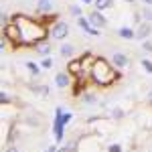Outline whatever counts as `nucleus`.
I'll return each mask as SVG.
<instances>
[{"label": "nucleus", "instance_id": "17", "mask_svg": "<svg viewBox=\"0 0 152 152\" xmlns=\"http://www.w3.org/2000/svg\"><path fill=\"white\" fill-rule=\"evenodd\" d=\"M81 104L83 105H95L97 104V94L95 91H81Z\"/></svg>", "mask_w": 152, "mask_h": 152}, {"label": "nucleus", "instance_id": "18", "mask_svg": "<svg viewBox=\"0 0 152 152\" xmlns=\"http://www.w3.org/2000/svg\"><path fill=\"white\" fill-rule=\"evenodd\" d=\"M112 6H114V0H94V8H95V10H99V12L110 10Z\"/></svg>", "mask_w": 152, "mask_h": 152}, {"label": "nucleus", "instance_id": "2", "mask_svg": "<svg viewBox=\"0 0 152 152\" xmlns=\"http://www.w3.org/2000/svg\"><path fill=\"white\" fill-rule=\"evenodd\" d=\"M120 79H122V71H118L110 59L97 55L94 69H91V85L105 89V87H112L114 83H118Z\"/></svg>", "mask_w": 152, "mask_h": 152}, {"label": "nucleus", "instance_id": "33", "mask_svg": "<svg viewBox=\"0 0 152 152\" xmlns=\"http://www.w3.org/2000/svg\"><path fill=\"white\" fill-rule=\"evenodd\" d=\"M122 2H126V4H134L136 0H122Z\"/></svg>", "mask_w": 152, "mask_h": 152}, {"label": "nucleus", "instance_id": "23", "mask_svg": "<svg viewBox=\"0 0 152 152\" xmlns=\"http://www.w3.org/2000/svg\"><path fill=\"white\" fill-rule=\"evenodd\" d=\"M41 67H43V71H49V69H53V65H55V61H53V57H43L41 61Z\"/></svg>", "mask_w": 152, "mask_h": 152}, {"label": "nucleus", "instance_id": "7", "mask_svg": "<svg viewBox=\"0 0 152 152\" xmlns=\"http://www.w3.org/2000/svg\"><path fill=\"white\" fill-rule=\"evenodd\" d=\"M110 61L114 63V67H116L118 71H126L130 67V55L122 53V51H116V53L112 55V59H110Z\"/></svg>", "mask_w": 152, "mask_h": 152}, {"label": "nucleus", "instance_id": "8", "mask_svg": "<svg viewBox=\"0 0 152 152\" xmlns=\"http://www.w3.org/2000/svg\"><path fill=\"white\" fill-rule=\"evenodd\" d=\"M75 20H77V26H79L87 37H102V31L95 28V26H91L89 20H87V16H79V18H75Z\"/></svg>", "mask_w": 152, "mask_h": 152}, {"label": "nucleus", "instance_id": "32", "mask_svg": "<svg viewBox=\"0 0 152 152\" xmlns=\"http://www.w3.org/2000/svg\"><path fill=\"white\" fill-rule=\"evenodd\" d=\"M81 4H94V0H79Z\"/></svg>", "mask_w": 152, "mask_h": 152}, {"label": "nucleus", "instance_id": "19", "mask_svg": "<svg viewBox=\"0 0 152 152\" xmlns=\"http://www.w3.org/2000/svg\"><path fill=\"white\" fill-rule=\"evenodd\" d=\"M67 10H69V14L73 16V18L85 16V14H83V6H81V4H69V8H67Z\"/></svg>", "mask_w": 152, "mask_h": 152}, {"label": "nucleus", "instance_id": "5", "mask_svg": "<svg viewBox=\"0 0 152 152\" xmlns=\"http://www.w3.org/2000/svg\"><path fill=\"white\" fill-rule=\"evenodd\" d=\"M53 81H55V87H57V89H69L71 85L75 83V77L65 69V71H57Z\"/></svg>", "mask_w": 152, "mask_h": 152}, {"label": "nucleus", "instance_id": "10", "mask_svg": "<svg viewBox=\"0 0 152 152\" xmlns=\"http://www.w3.org/2000/svg\"><path fill=\"white\" fill-rule=\"evenodd\" d=\"M35 12L41 16H49L53 12V2L51 0H35Z\"/></svg>", "mask_w": 152, "mask_h": 152}, {"label": "nucleus", "instance_id": "16", "mask_svg": "<svg viewBox=\"0 0 152 152\" xmlns=\"http://www.w3.org/2000/svg\"><path fill=\"white\" fill-rule=\"evenodd\" d=\"M67 71L77 79V77L81 75V59H79V57H77V59H75V57L69 59V63H67Z\"/></svg>", "mask_w": 152, "mask_h": 152}, {"label": "nucleus", "instance_id": "28", "mask_svg": "<svg viewBox=\"0 0 152 152\" xmlns=\"http://www.w3.org/2000/svg\"><path fill=\"white\" fill-rule=\"evenodd\" d=\"M4 152H20V150H18V146H16L14 142H10V144H6V148H4Z\"/></svg>", "mask_w": 152, "mask_h": 152}, {"label": "nucleus", "instance_id": "29", "mask_svg": "<svg viewBox=\"0 0 152 152\" xmlns=\"http://www.w3.org/2000/svg\"><path fill=\"white\" fill-rule=\"evenodd\" d=\"M57 148H59V146H47V150H45V152H57Z\"/></svg>", "mask_w": 152, "mask_h": 152}, {"label": "nucleus", "instance_id": "9", "mask_svg": "<svg viewBox=\"0 0 152 152\" xmlns=\"http://www.w3.org/2000/svg\"><path fill=\"white\" fill-rule=\"evenodd\" d=\"M150 35H152V23L142 20L140 24H136V39L138 41H146V39H150Z\"/></svg>", "mask_w": 152, "mask_h": 152}, {"label": "nucleus", "instance_id": "22", "mask_svg": "<svg viewBox=\"0 0 152 152\" xmlns=\"http://www.w3.org/2000/svg\"><path fill=\"white\" fill-rule=\"evenodd\" d=\"M12 102H14V97H12L6 89H2V91H0V104H2V105H8V104H12Z\"/></svg>", "mask_w": 152, "mask_h": 152}, {"label": "nucleus", "instance_id": "4", "mask_svg": "<svg viewBox=\"0 0 152 152\" xmlns=\"http://www.w3.org/2000/svg\"><path fill=\"white\" fill-rule=\"evenodd\" d=\"M2 37H6V39L12 43V47H14V49H20V47H23L20 28H18V24L14 23V20H10L6 26H2Z\"/></svg>", "mask_w": 152, "mask_h": 152}, {"label": "nucleus", "instance_id": "14", "mask_svg": "<svg viewBox=\"0 0 152 152\" xmlns=\"http://www.w3.org/2000/svg\"><path fill=\"white\" fill-rule=\"evenodd\" d=\"M116 35L122 41H134L136 39V28H132V26H120L116 31Z\"/></svg>", "mask_w": 152, "mask_h": 152}, {"label": "nucleus", "instance_id": "24", "mask_svg": "<svg viewBox=\"0 0 152 152\" xmlns=\"http://www.w3.org/2000/svg\"><path fill=\"white\" fill-rule=\"evenodd\" d=\"M24 124L31 126V128H39V126H41V120H39L37 116H26L24 118Z\"/></svg>", "mask_w": 152, "mask_h": 152}, {"label": "nucleus", "instance_id": "6", "mask_svg": "<svg viewBox=\"0 0 152 152\" xmlns=\"http://www.w3.org/2000/svg\"><path fill=\"white\" fill-rule=\"evenodd\" d=\"M85 16H87V20H89V24H91V26H95V28H99V31L107 26V18L104 16V12L95 10V8H94L91 12H87Z\"/></svg>", "mask_w": 152, "mask_h": 152}, {"label": "nucleus", "instance_id": "1", "mask_svg": "<svg viewBox=\"0 0 152 152\" xmlns=\"http://www.w3.org/2000/svg\"><path fill=\"white\" fill-rule=\"evenodd\" d=\"M12 20L18 24V28H20L23 47H35L41 41H49L51 39L47 16L35 18V16H26L23 12H18V14H12Z\"/></svg>", "mask_w": 152, "mask_h": 152}, {"label": "nucleus", "instance_id": "30", "mask_svg": "<svg viewBox=\"0 0 152 152\" xmlns=\"http://www.w3.org/2000/svg\"><path fill=\"white\" fill-rule=\"evenodd\" d=\"M148 104H150V107H152V87H150V91H148Z\"/></svg>", "mask_w": 152, "mask_h": 152}, {"label": "nucleus", "instance_id": "15", "mask_svg": "<svg viewBox=\"0 0 152 152\" xmlns=\"http://www.w3.org/2000/svg\"><path fill=\"white\" fill-rule=\"evenodd\" d=\"M33 51H35V53H39L41 57H51L53 47H51V43H49V41H41L39 45H35V47H33Z\"/></svg>", "mask_w": 152, "mask_h": 152}, {"label": "nucleus", "instance_id": "25", "mask_svg": "<svg viewBox=\"0 0 152 152\" xmlns=\"http://www.w3.org/2000/svg\"><path fill=\"white\" fill-rule=\"evenodd\" d=\"M140 67L146 71V73H150V75H152V61H150V59H140Z\"/></svg>", "mask_w": 152, "mask_h": 152}, {"label": "nucleus", "instance_id": "26", "mask_svg": "<svg viewBox=\"0 0 152 152\" xmlns=\"http://www.w3.org/2000/svg\"><path fill=\"white\" fill-rule=\"evenodd\" d=\"M140 49H142V51H146V53H152V39L140 41Z\"/></svg>", "mask_w": 152, "mask_h": 152}, {"label": "nucleus", "instance_id": "13", "mask_svg": "<svg viewBox=\"0 0 152 152\" xmlns=\"http://www.w3.org/2000/svg\"><path fill=\"white\" fill-rule=\"evenodd\" d=\"M23 65H24V69H26V73H28L31 77H39V75H41V71H43L41 63H37V61H31V59H26Z\"/></svg>", "mask_w": 152, "mask_h": 152}, {"label": "nucleus", "instance_id": "27", "mask_svg": "<svg viewBox=\"0 0 152 152\" xmlns=\"http://www.w3.org/2000/svg\"><path fill=\"white\" fill-rule=\"evenodd\" d=\"M107 152H124V148H122V144L114 142V144H110V146H107Z\"/></svg>", "mask_w": 152, "mask_h": 152}, {"label": "nucleus", "instance_id": "20", "mask_svg": "<svg viewBox=\"0 0 152 152\" xmlns=\"http://www.w3.org/2000/svg\"><path fill=\"white\" fill-rule=\"evenodd\" d=\"M110 118H112V120H116V122H120V120H124V118H126V110H124V107H114V110L110 112Z\"/></svg>", "mask_w": 152, "mask_h": 152}, {"label": "nucleus", "instance_id": "21", "mask_svg": "<svg viewBox=\"0 0 152 152\" xmlns=\"http://www.w3.org/2000/svg\"><path fill=\"white\" fill-rule=\"evenodd\" d=\"M140 14H142V20H146V23H152V6H146V4H142Z\"/></svg>", "mask_w": 152, "mask_h": 152}, {"label": "nucleus", "instance_id": "11", "mask_svg": "<svg viewBox=\"0 0 152 152\" xmlns=\"http://www.w3.org/2000/svg\"><path fill=\"white\" fill-rule=\"evenodd\" d=\"M28 89H31L33 94H37L39 97H45V99L51 95V87H49L47 83H31Z\"/></svg>", "mask_w": 152, "mask_h": 152}, {"label": "nucleus", "instance_id": "31", "mask_svg": "<svg viewBox=\"0 0 152 152\" xmlns=\"http://www.w3.org/2000/svg\"><path fill=\"white\" fill-rule=\"evenodd\" d=\"M142 4H146V6H152V0H140Z\"/></svg>", "mask_w": 152, "mask_h": 152}, {"label": "nucleus", "instance_id": "3", "mask_svg": "<svg viewBox=\"0 0 152 152\" xmlns=\"http://www.w3.org/2000/svg\"><path fill=\"white\" fill-rule=\"evenodd\" d=\"M49 33H51V39L57 41V43H63L67 37H69V24L65 20H59L53 16V20L49 23Z\"/></svg>", "mask_w": 152, "mask_h": 152}, {"label": "nucleus", "instance_id": "12", "mask_svg": "<svg viewBox=\"0 0 152 152\" xmlns=\"http://www.w3.org/2000/svg\"><path fill=\"white\" fill-rule=\"evenodd\" d=\"M59 57L63 59H73L75 57V45H71V43H59Z\"/></svg>", "mask_w": 152, "mask_h": 152}]
</instances>
